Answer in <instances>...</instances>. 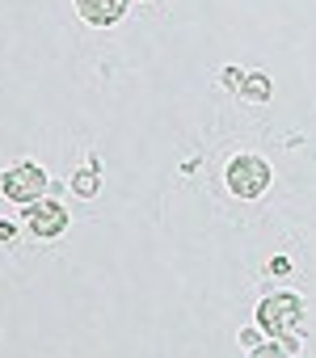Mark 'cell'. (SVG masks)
Masks as SVG:
<instances>
[{"label": "cell", "instance_id": "obj_3", "mask_svg": "<svg viewBox=\"0 0 316 358\" xmlns=\"http://www.w3.org/2000/svg\"><path fill=\"white\" fill-rule=\"evenodd\" d=\"M261 329L266 333H274V337H287V333H295L299 329V320H303V308H299V299L295 295H270L266 303H261Z\"/></svg>", "mask_w": 316, "mask_h": 358}, {"label": "cell", "instance_id": "obj_1", "mask_svg": "<svg viewBox=\"0 0 316 358\" xmlns=\"http://www.w3.org/2000/svg\"><path fill=\"white\" fill-rule=\"evenodd\" d=\"M43 190H47V173L38 164H30V160H22V164L0 173V194H5L9 203H38Z\"/></svg>", "mask_w": 316, "mask_h": 358}, {"label": "cell", "instance_id": "obj_6", "mask_svg": "<svg viewBox=\"0 0 316 358\" xmlns=\"http://www.w3.org/2000/svg\"><path fill=\"white\" fill-rule=\"evenodd\" d=\"M253 358H287V350H278V345H257Z\"/></svg>", "mask_w": 316, "mask_h": 358}, {"label": "cell", "instance_id": "obj_7", "mask_svg": "<svg viewBox=\"0 0 316 358\" xmlns=\"http://www.w3.org/2000/svg\"><path fill=\"white\" fill-rule=\"evenodd\" d=\"M93 186H97V182H93V173H80V177H76V190H80V194H89Z\"/></svg>", "mask_w": 316, "mask_h": 358}, {"label": "cell", "instance_id": "obj_5", "mask_svg": "<svg viewBox=\"0 0 316 358\" xmlns=\"http://www.w3.org/2000/svg\"><path fill=\"white\" fill-rule=\"evenodd\" d=\"M76 13L93 26H114L127 13V0H76Z\"/></svg>", "mask_w": 316, "mask_h": 358}, {"label": "cell", "instance_id": "obj_2", "mask_svg": "<svg viewBox=\"0 0 316 358\" xmlns=\"http://www.w3.org/2000/svg\"><path fill=\"white\" fill-rule=\"evenodd\" d=\"M228 186L236 199H257L270 186V164L261 156H232L228 164Z\"/></svg>", "mask_w": 316, "mask_h": 358}, {"label": "cell", "instance_id": "obj_4", "mask_svg": "<svg viewBox=\"0 0 316 358\" xmlns=\"http://www.w3.org/2000/svg\"><path fill=\"white\" fill-rule=\"evenodd\" d=\"M26 224H30L34 236H59V232L68 228V211H64L59 203H30Z\"/></svg>", "mask_w": 316, "mask_h": 358}]
</instances>
